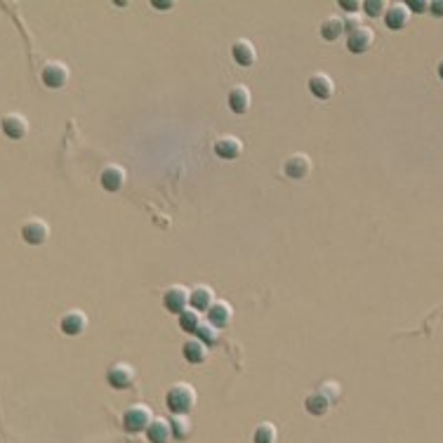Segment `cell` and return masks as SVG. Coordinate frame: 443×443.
Wrapping results in <instances>:
<instances>
[{
    "mask_svg": "<svg viewBox=\"0 0 443 443\" xmlns=\"http://www.w3.org/2000/svg\"><path fill=\"white\" fill-rule=\"evenodd\" d=\"M19 234H22L24 243H29V246H43L50 239V224L41 220V217H31V220L22 224Z\"/></svg>",
    "mask_w": 443,
    "mask_h": 443,
    "instance_id": "cell-4",
    "label": "cell"
},
{
    "mask_svg": "<svg viewBox=\"0 0 443 443\" xmlns=\"http://www.w3.org/2000/svg\"><path fill=\"white\" fill-rule=\"evenodd\" d=\"M215 304V293L210 286H196L189 290V307L198 314H205Z\"/></svg>",
    "mask_w": 443,
    "mask_h": 443,
    "instance_id": "cell-16",
    "label": "cell"
},
{
    "mask_svg": "<svg viewBox=\"0 0 443 443\" xmlns=\"http://www.w3.org/2000/svg\"><path fill=\"white\" fill-rule=\"evenodd\" d=\"M170 429H172V439H186L191 434V420L189 415H172L170 417Z\"/></svg>",
    "mask_w": 443,
    "mask_h": 443,
    "instance_id": "cell-24",
    "label": "cell"
},
{
    "mask_svg": "<svg viewBox=\"0 0 443 443\" xmlns=\"http://www.w3.org/2000/svg\"><path fill=\"white\" fill-rule=\"evenodd\" d=\"M436 73H439V78L443 80V59L439 62V66H436Z\"/></svg>",
    "mask_w": 443,
    "mask_h": 443,
    "instance_id": "cell-33",
    "label": "cell"
},
{
    "mask_svg": "<svg viewBox=\"0 0 443 443\" xmlns=\"http://www.w3.org/2000/svg\"><path fill=\"white\" fill-rule=\"evenodd\" d=\"M231 57H234V62L239 64V66L250 69L258 62V50H255V45L246 41V38H239V41L231 43Z\"/></svg>",
    "mask_w": 443,
    "mask_h": 443,
    "instance_id": "cell-13",
    "label": "cell"
},
{
    "mask_svg": "<svg viewBox=\"0 0 443 443\" xmlns=\"http://www.w3.org/2000/svg\"><path fill=\"white\" fill-rule=\"evenodd\" d=\"M153 8H158V10H170V8H172V3H158V0H153Z\"/></svg>",
    "mask_w": 443,
    "mask_h": 443,
    "instance_id": "cell-32",
    "label": "cell"
},
{
    "mask_svg": "<svg viewBox=\"0 0 443 443\" xmlns=\"http://www.w3.org/2000/svg\"><path fill=\"white\" fill-rule=\"evenodd\" d=\"M318 34L323 41H328V43H335L339 36L344 34V19H339V17H325L323 22H321V27H318Z\"/></svg>",
    "mask_w": 443,
    "mask_h": 443,
    "instance_id": "cell-22",
    "label": "cell"
},
{
    "mask_svg": "<svg viewBox=\"0 0 443 443\" xmlns=\"http://www.w3.org/2000/svg\"><path fill=\"white\" fill-rule=\"evenodd\" d=\"M339 8H342L344 12H349V15H356L358 10L363 8V3H358V0H339Z\"/></svg>",
    "mask_w": 443,
    "mask_h": 443,
    "instance_id": "cell-29",
    "label": "cell"
},
{
    "mask_svg": "<svg viewBox=\"0 0 443 443\" xmlns=\"http://www.w3.org/2000/svg\"><path fill=\"white\" fill-rule=\"evenodd\" d=\"M217 337H220V330H217L215 325H210L208 321H203V323L198 325V330H196V339H201L203 344L213 346V344L217 342Z\"/></svg>",
    "mask_w": 443,
    "mask_h": 443,
    "instance_id": "cell-26",
    "label": "cell"
},
{
    "mask_svg": "<svg viewBox=\"0 0 443 443\" xmlns=\"http://www.w3.org/2000/svg\"><path fill=\"white\" fill-rule=\"evenodd\" d=\"M125 177H127V172L120 168V165H106L99 175V184H101V189L108 191V194H118V191L125 186Z\"/></svg>",
    "mask_w": 443,
    "mask_h": 443,
    "instance_id": "cell-11",
    "label": "cell"
},
{
    "mask_svg": "<svg viewBox=\"0 0 443 443\" xmlns=\"http://www.w3.org/2000/svg\"><path fill=\"white\" fill-rule=\"evenodd\" d=\"M429 12H432L434 17H443V0H432V3H429Z\"/></svg>",
    "mask_w": 443,
    "mask_h": 443,
    "instance_id": "cell-31",
    "label": "cell"
},
{
    "mask_svg": "<svg viewBox=\"0 0 443 443\" xmlns=\"http://www.w3.org/2000/svg\"><path fill=\"white\" fill-rule=\"evenodd\" d=\"M71 78V71L64 62H48L41 71V80L45 83V87L50 90H62Z\"/></svg>",
    "mask_w": 443,
    "mask_h": 443,
    "instance_id": "cell-3",
    "label": "cell"
},
{
    "mask_svg": "<svg viewBox=\"0 0 443 443\" xmlns=\"http://www.w3.org/2000/svg\"><path fill=\"white\" fill-rule=\"evenodd\" d=\"M208 349H210V346H208V344H203L201 339H196V337L186 339V342L182 344V354H184V358H186V361H189L191 365L203 363L205 358H208Z\"/></svg>",
    "mask_w": 443,
    "mask_h": 443,
    "instance_id": "cell-21",
    "label": "cell"
},
{
    "mask_svg": "<svg viewBox=\"0 0 443 443\" xmlns=\"http://www.w3.org/2000/svg\"><path fill=\"white\" fill-rule=\"evenodd\" d=\"M134 377H137V372H134V368L130 363H113L111 368L106 370V382L111 389H127L132 387Z\"/></svg>",
    "mask_w": 443,
    "mask_h": 443,
    "instance_id": "cell-6",
    "label": "cell"
},
{
    "mask_svg": "<svg viewBox=\"0 0 443 443\" xmlns=\"http://www.w3.org/2000/svg\"><path fill=\"white\" fill-rule=\"evenodd\" d=\"M335 406V403L330 401V396H325L323 391L316 389V391H311L309 396L304 399V408H307V413L314 415V417H323L328 410Z\"/></svg>",
    "mask_w": 443,
    "mask_h": 443,
    "instance_id": "cell-20",
    "label": "cell"
},
{
    "mask_svg": "<svg viewBox=\"0 0 443 443\" xmlns=\"http://www.w3.org/2000/svg\"><path fill=\"white\" fill-rule=\"evenodd\" d=\"M408 10H410V15H425V12H429V3L427 0H408Z\"/></svg>",
    "mask_w": 443,
    "mask_h": 443,
    "instance_id": "cell-28",
    "label": "cell"
},
{
    "mask_svg": "<svg viewBox=\"0 0 443 443\" xmlns=\"http://www.w3.org/2000/svg\"><path fill=\"white\" fill-rule=\"evenodd\" d=\"M144 434H146V439H149V443H170V439H172L170 420L168 417H153Z\"/></svg>",
    "mask_w": 443,
    "mask_h": 443,
    "instance_id": "cell-19",
    "label": "cell"
},
{
    "mask_svg": "<svg viewBox=\"0 0 443 443\" xmlns=\"http://www.w3.org/2000/svg\"><path fill=\"white\" fill-rule=\"evenodd\" d=\"M307 87H309V92L321 101H328L332 94H335V83H332L328 73H314L309 83H307Z\"/></svg>",
    "mask_w": 443,
    "mask_h": 443,
    "instance_id": "cell-15",
    "label": "cell"
},
{
    "mask_svg": "<svg viewBox=\"0 0 443 443\" xmlns=\"http://www.w3.org/2000/svg\"><path fill=\"white\" fill-rule=\"evenodd\" d=\"M358 27H363V24L358 22L356 17H349V19H344V31H346V34H351V31H356Z\"/></svg>",
    "mask_w": 443,
    "mask_h": 443,
    "instance_id": "cell-30",
    "label": "cell"
},
{
    "mask_svg": "<svg viewBox=\"0 0 443 443\" xmlns=\"http://www.w3.org/2000/svg\"><path fill=\"white\" fill-rule=\"evenodd\" d=\"M196 389L189 382H177L165 394V406L172 415H189L196 408Z\"/></svg>",
    "mask_w": 443,
    "mask_h": 443,
    "instance_id": "cell-1",
    "label": "cell"
},
{
    "mask_svg": "<svg viewBox=\"0 0 443 443\" xmlns=\"http://www.w3.org/2000/svg\"><path fill=\"white\" fill-rule=\"evenodd\" d=\"M372 43H375V34L368 27H358L346 36V50L354 55H365L372 48Z\"/></svg>",
    "mask_w": 443,
    "mask_h": 443,
    "instance_id": "cell-8",
    "label": "cell"
},
{
    "mask_svg": "<svg viewBox=\"0 0 443 443\" xmlns=\"http://www.w3.org/2000/svg\"><path fill=\"white\" fill-rule=\"evenodd\" d=\"M0 127H3L5 137L10 139H24L29 132V120L22 113H5L0 118Z\"/></svg>",
    "mask_w": 443,
    "mask_h": 443,
    "instance_id": "cell-10",
    "label": "cell"
},
{
    "mask_svg": "<svg viewBox=\"0 0 443 443\" xmlns=\"http://www.w3.org/2000/svg\"><path fill=\"white\" fill-rule=\"evenodd\" d=\"M229 108L234 111L236 115H243L250 111V104H253V94H250V90L246 85H234L229 90Z\"/></svg>",
    "mask_w": 443,
    "mask_h": 443,
    "instance_id": "cell-17",
    "label": "cell"
},
{
    "mask_svg": "<svg viewBox=\"0 0 443 443\" xmlns=\"http://www.w3.org/2000/svg\"><path fill=\"white\" fill-rule=\"evenodd\" d=\"M231 318H234V309H231V304L224 300H215V304L205 311V321H208L210 325H215L217 330L227 328L231 323Z\"/></svg>",
    "mask_w": 443,
    "mask_h": 443,
    "instance_id": "cell-12",
    "label": "cell"
},
{
    "mask_svg": "<svg viewBox=\"0 0 443 443\" xmlns=\"http://www.w3.org/2000/svg\"><path fill=\"white\" fill-rule=\"evenodd\" d=\"M363 12L368 17H384V12H387V3L384 0H365L363 3Z\"/></svg>",
    "mask_w": 443,
    "mask_h": 443,
    "instance_id": "cell-27",
    "label": "cell"
},
{
    "mask_svg": "<svg viewBox=\"0 0 443 443\" xmlns=\"http://www.w3.org/2000/svg\"><path fill=\"white\" fill-rule=\"evenodd\" d=\"M276 441H279V429L272 422H262V425L255 427L253 443H276Z\"/></svg>",
    "mask_w": 443,
    "mask_h": 443,
    "instance_id": "cell-23",
    "label": "cell"
},
{
    "mask_svg": "<svg viewBox=\"0 0 443 443\" xmlns=\"http://www.w3.org/2000/svg\"><path fill=\"white\" fill-rule=\"evenodd\" d=\"M153 420V413L149 406H144V403H134V406L125 408L123 413V429L130 434H142L146 432V427L151 425Z\"/></svg>",
    "mask_w": 443,
    "mask_h": 443,
    "instance_id": "cell-2",
    "label": "cell"
},
{
    "mask_svg": "<svg viewBox=\"0 0 443 443\" xmlns=\"http://www.w3.org/2000/svg\"><path fill=\"white\" fill-rule=\"evenodd\" d=\"M410 22V10L406 3H389L384 12V24L389 31H403Z\"/></svg>",
    "mask_w": 443,
    "mask_h": 443,
    "instance_id": "cell-9",
    "label": "cell"
},
{
    "mask_svg": "<svg viewBox=\"0 0 443 443\" xmlns=\"http://www.w3.org/2000/svg\"><path fill=\"white\" fill-rule=\"evenodd\" d=\"M311 170H314V163H311V158L307 156V153H290V156L286 158V163H283L286 177L297 179V182L309 177Z\"/></svg>",
    "mask_w": 443,
    "mask_h": 443,
    "instance_id": "cell-5",
    "label": "cell"
},
{
    "mask_svg": "<svg viewBox=\"0 0 443 443\" xmlns=\"http://www.w3.org/2000/svg\"><path fill=\"white\" fill-rule=\"evenodd\" d=\"M201 314L194 311V309H186L184 314H179V328L184 332H189V335H196L198 325H201Z\"/></svg>",
    "mask_w": 443,
    "mask_h": 443,
    "instance_id": "cell-25",
    "label": "cell"
},
{
    "mask_svg": "<svg viewBox=\"0 0 443 443\" xmlns=\"http://www.w3.org/2000/svg\"><path fill=\"white\" fill-rule=\"evenodd\" d=\"M163 307L170 314H175V316L184 314L186 307H189V288H184V286H170L168 290H165V295H163Z\"/></svg>",
    "mask_w": 443,
    "mask_h": 443,
    "instance_id": "cell-7",
    "label": "cell"
},
{
    "mask_svg": "<svg viewBox=\"0 0 443 443\" xmlns=\"http://www.w3.org/2000/svg\"><path fill=\"white\" fill-rule=\"evenodd\" d=\"M59 328L64 335H69V337H78L85 332L87 328V316L83 314L80 309H71V311H66L62 316V323H59Z\"/></svg>",
    "mask_w": 443,
    "mask_h": 443,
    "instance_id": "cell-14",
    "label": "cell"
},
{
    "mask_svg": "<svg viewBox=\"0 0 443 443\" xmlns=\"http://www.w3.org/2000/svg\"><path fill=\"white\" fill-rule=\"evenodd\" d=\"M213 149L222 160H236L243 153V142L234 134H224V137L217 139Z\"/></svg>",
    "mask_w": 443,
    "mask_h": 443,
    "instance_id": "cell-18",
    "label": "cell"
}]
</instances>
